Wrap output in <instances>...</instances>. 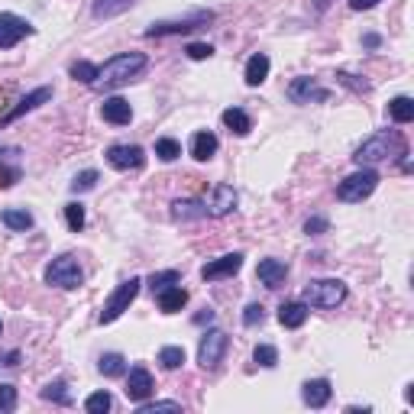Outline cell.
I'll return each instance as SVG.
<instances>
[{
  "label": "cell",
  "mask_w": 414,
  "mask_h": 414,
  "mask_svg": "<svg viewBox=\"0 0 414 414\" xmlns=\"http://www.w3.org/2000/svg\"><path fill=\"white\" fill-rule=\"evenodd\" d=\"M146 68V56L143 52H120V56L107 58L104 65H98V81L94 88H120L133 81L136 75H143Z\"/></svg>",
  "instance_id": "cell-1"
},
{
  "label": "cell",
  "mask_w": 414,
  "mask_h": 414,
  "mask_svg": "<svg viewBox=\"0 0 414 414\" xmlns=\"http://www.w3.org/2000/svg\"><path fill=\"white\" fill-rule=\"evenodd\" d=\"M405 155V136L398 130H385V133H376L356 149V165H379V162L398 159Z\"/></svg>",
  "instance_id": "cell-2"
},
{
  "label": "cell",
  "mask_w": 414,
  "mask_h": 414,
  "mask_svg": "<svg viewBox=\"0 0 414 414\" xmlns=\"http://www.w3.org/2000/svg\"><path fill=\"white\" fill-rule=\"evenodd\" d=\"M346 301V285L337 279H311L304 285V304L308 308H337Z\"/></svg>",
  "instance_id": "cell-3"
},
{
  "label": "cell",
  "mask_w": 414,
  "mask_h": 414,
  "mask_svg": "<svg viewBox=\"0 0 414 414\" xmlns=\"http://www.w3.org/2000/svg\"><path fill=\"white\" fill-rule=\"evenodd\" d=\"M376 185H379V172L363 169V165H359V172H353L350 178H343V182L337 185V197H340V201H346V204L366 201V197L376 191Z\"/></svg>",
  "instance_id": "cell-4"
},
{
  "label": "cell",
  "mask_w": 414,
  "mask_h": 414,
  "mask_svg": "<svg viewBox=\"0 0 414 414\" xmlns=\"http://www.w3.org/2000/svg\"><path fill=\"white\" fill-rule=\"evenodd\" d=\"M46 281L56 285V288L71 291V288H78L81 281H85V272H81V266H78L75 256H58V259H52L49 266H46Z\"/></svg>",
  "instance_id": "cell-5"
},
{
  "label": "cell",
  "mask_w": 414,
  "mask_h": 414,
  "mask_svg": "<svg viewBox=\"0 0 414 414\" xmlns=\"http://www.w3.org/2000/svg\"><path fill=\"white\" fill-rule=\"evenodd\" d=\"M140 288H143V279H127L123 285H117V291H113L110 298H107L104 311H100V324H113L123 311H130V304L136 301V295H140Z\"/></svg>",
  "instance_id": "cell-6"
},
{
  "label": "cell",
  "mask_w": 414,
  "mask_h": 414,
  "mask_svg": "<svg viewBox=\"0 0 414 414\" xmlns=\"http://www.w3.org/2000/svg\"><path fill=\"white\" fill-rule=\"evenodd\" d=\"M214 20V10H195V14L182 16V20H165V23H152V26L146 29L149 39H155V36H178V33H191V29L197 26H207V23Z\"/></svg>",
  "instance_id": "cell-7"
},
{
  "label": "cell",
  "mask_w": 414,
  "mask_h": 414,
  "mask_svg": "<svg viewBox=\"0 0 414 414\" xmlns=\"http://www.w3.org/2000/svg\"><path fill=\"white\" fill-rule=\"evenodd\" d=\"M227 346H230V337H227L224 330H207L201 337V346H197V363H201L204 369H217Z\"/></svg>",
  "instance_id": "cell-8"
},
{
  "label": "cell",
  "mask_w": 414,
  "mask_h": 414,
  "mask_svg": "<svg viewBox=\"0 0 414 414\" xmlns=\"http://www.w3.org/2000/svg\"><path fill=\"white\" fill-rule=\"evenodd\" d=\"M33 33V26H29L23 16L16 14H0V49H14L20 39H26V36Z\"/></svg>",
  "instance_id": "cell-9"
},
{
  "label": "cell",
  "mask_w": 414,
  "mask_h": 414,
  "mask_svg": "<svg viewBox=\"0 0 414 414\" xmlns=\"http://www.w3.org/2000/svg\"><path fill=\"white\" fill-rule=\"evenodd\" d=\"M107 162H110L113 169L120 172H130V169H143V162H146V152L140 146H110L107 149Z\"/></svg>",
  "instance_id": "cell-10"
},
{
  "label": "cell",
  "mask_w": 414,
  "mask_h": 414,
  "mask_svg": "<svg viewBox=\"0 0 414 414\" xmlns=\"http://www.w3.org/2000/svg\"><path fill=\"white\" fill-rule=\"evenodd\" d=\"M239 269H243V253H227V256H220V259L207 262V266L201 269V279L204 281L230 279V275H237Z\"/></svg>",
  "instance_id": "cell-11"
},
{
  "label": "cell",
  "mask_w": 414,
  "mask_h": 414,
  "mask_svg": "<svg viewBox=\"0 0 414 414\" xmlns=\"http://www.w3.org/2000/svg\"><path fill=\"white\" fill-rule=\"evenodd\" d=\"M288 98L295 100V104H311V100H327L330 91L317 85L314 78H295V81L288 85Z\"/></svg>",
  "instance_id": "cell-12"
},
{
  "label": "cell",
  "mask_w": 414,
  "mask_h": 414,
  "mask_svg": "<svg viewBox=\"0 0 414 414\" xmlns=\"http://www.w3.org/2000/svg\"><path fill=\"white\" fill-rule=\"evenodd\" d=\"M123 392H127L130 401H146L149 395L155 392V382H152L146 366H133V369H130V379H127V388H123Z\"/></svg>",
  "instance_id": "cell-13"
},
{
  "label": "cell",
  "mask_w": 414,
  "mask_h": 414,
  "mask_svg": "<svg viewBox=\"0 0 414 414\" xmlns=\"http://www.w3.org/2000/svg\"><path fill=\"white\" fill-rule=\"evenodd\" d=\"M204 207H207L211 217H227V214L237 207V191H233L230 185H217V188L211 191V201L204 204Z\"/></svg>",
  "instance_id": "cell-14"
},
{
  "label": "cell",
  "mask_w": 414,
  "mask_h": 414,
  "mask_svg": "<svg viewBox=\"0 0 414 414\" xmlns=\"http://www.w3.org/2000/svg\"><path fill=\"white\" fill-rule=\"evenodd\" d=\"M100 117H104L107 123H113V127H127L130 120H133V107L123 98H107L104 104H100Z\"/></svg>",
  "instance_id": "cell-15"
},
{
  "label": "cell",
  "mask_w": 414,
  "mask_h": 414,
  "mask_svg": "<svg viewBox=\"0 0 414 414\" xmlns=\"http://www.w3.org/2000/svg\"><path fill=\"white\" fill-rule=\"evenodd\" d=\"M46 100H52V88H36V91H33V94H26V98H23L20 104L14 107V110L4 113V117H0V123H14V120H20L23 113L36 110V107L46 104Z\"/></svg>",
  "instance_id": "cell-16"
},
{
  "label": "cell",
  "mask_w": 414,
  "mask_h": 414,
  "mask_svg": "<svg viewBox=\"0 0 414 414\" xmlns=\"http://www.w3.org/2000/svg\"><path fill=\"white\" fill-rule=\"evenodd\" d=\"M285 275H288V266L279 259H262L259 266H256V279L266 288H279L281 281H285Z\"/></svg>",
  "instance_id": "cell-17"
},
{
  "label": "cell",
  "mask_w": 414,
  "mask_h": 414,
  "mask_svg": "<svg viewBox=\"0 0 414 414\" xmlns=\"http://www.w3.org/2000/svg\"><path fill=\"white\" fill-rule=\"evenodd\" d=\"M330 395H333V388H330L327 379H311V382H304V388H301V398L308 408H324L330 401Z\"/></svg>",
  "instance_id": "cell-18"
},
{
  "label": "cell",
  "mask_w": 414,
  "mask_h": 414,
  "mask_svg": "<svg viewBox=\"0 0 414 414\" xmlns=\"http://www.w3.org/2000/svg\"><path fill=\"white\" fill-rule=\"evenodd\" d=\"M304 321H308V304H304V301H285L279 308V324H281V327L298 330Z\"/></svg>",
  "instance_id": "cell-19"
},
{
  "label": "cell",
  "mask_w": 414,
  "mask_h": 414,
  "mask_svg": "<svg viewBox=\"0 0 414 414\" xmlns=\"http://www.w3.org/2000/svg\"><path fill=\"white\" fill-rule=\"evenodd\" d=\"M217 136L214 133H207V130H201V133H195L191 136V155H195L197 162H207V159H214V152H217Z\"/></svg>",
  "instance_id": "cell-20"
},
{
  "label": "cell",
  "mask_w": 414,
  "mask_h": 414,
  "mask_svg": "<svg viewBox=\"0 0 414 414\" xmlns=\"http://www.w3.org/2000/svg\"><path fill=\"white\" fill-rule=\"evenodd\" d=\"M185 304H188V291H185L182 285H169L159 291V308L165 311V314H175V311H182Z\"/></svg>",
  "instance_id": "cell-21"
},
{
  "label": "cell",
  "mask_w": 414,
  "mask_h": 414,
  "mask_svg": "<svg viewBox=\"0 0 414 414\" xmlns=\"http://www.w3.org/2000/svg\"><path fill=\"white\" fill-rule=\"evenodd\" d=\"M269 68H272V62H269V56H262V52H256L249 62H246V85L249 88H259L262 81L269 78Z\"/></svg>",
  "instance_id": "cell-22"
},
{
  "label": "cell",
  "mask_w": 414,
  "mask_h": 414,
  "mask_svg": "<svg viewBox=\"0 0 414 414\" xmlns=\"http://www.w3.org/2000/svg\"><path fill=\"white\" fill-rule=\"evenodd\" d=\"M136 0H94V10L91 14L98 16V20H113V16H120L123 10H130Z\"/></svg>",
  "instance_id": "cell-23"
},
{
  "label": "cell",
  "mask_w": 414,
  "mask_h": 414,
  "mask_svg": "<svg viewBox=\"0 0 414 414\" xmlns=\"http://www.w3.org/2000/svg\"><path fill=\"white\" fill-rule=\"evenodd\" d=\"M224 123L237 136H246L249 130H253V120L246 117V110H239V107H227V110H224Z\"/></svg>",
  "instance_id": "cell-24"
},
{
  "label": "cell",
  "mask_w": 414,
  "mask_h": 414,
  "mask_svg": "<svg viewBox=\"0 0 414 414\" xmlns=\"http://www.w3.org/2000/svg\"><path fill=\"white\" fill-rule=\"evenodd\" d=\"M98 369L104 372L107 379H117V376H123V372H127V359L120 356V353H104V356H100V363H98Z\"/></svg>",
  "instance_id": "cell-25"
},
{
  "label": "cell",
  "mask_w": 414,
  "mask_h": 414,
  "mask_svg": "<svg viewBox=\"0 0 414 414\" xmlns=\"http://www.w3.org/2000/svg\"><path fill=\"white\" fill-rule=\"evenodd\" d=\"M388 117H392L395 123H411L414 120V100L411 98H395L392 104H388Z\"/></svg>",
  "instance_id": "cell-26"
},
{
  "label": "cell",
  "mask_w": 414,
  "mask_h": 414,
  "mask_svg": "<svg viewBox=\"0 0 414 414\" xmlns=\"http://www.w3.org/2000/svg\"><path fill=\"white\" fill-rule=\"evenodd\" d=\"M4 227H10V230H20V233H26L29 227H33V214H29V211H16V207H10V211H4Z\"/></svg>",
  "instance_id": "cell-27"
},
{
  "label": "cell",
  "mask_w": 414,
  "mask_h": 414,
  "mask_svg": "<svg viewBox=\"0 0 414 414\" xmlns=\"http://www.w3.org/2000/svg\"><path fill=\"white\" fill-rule=\"evenodd\" d=\"M7 155H10V149H0V188H10V185L20 178V165H7Z\"/></svg>",
  "instance_id": "cell-28"
},
{
  "label": "cell",
  "mask_w": 414,
  "mask_h": 414,
  "mask_svg": "<svg viewBox=\"0 0 414 414\" xmlns=\"http://www.w3.org/2000/svg\"><path fill=\"white\" fill-rule=\"evenodd\" d=\"M159 363L165 366V369H182V366H185V350H182V346H162Z\"/></svg>",
  "instance_id": "cell-29"
},
{
  "label": "cell",
  "mask_w": 414,
  "mask_h": 414,
  "mask_svg": "<svg viewBox=\"0 0 414 414\" xmlns=\"http://www.w3.org/2000/svg\"><path fill=\"white\" fill-rule=\"evenodd\" d=\"M155 155H159L162 162H175L178 155H182V146H178L175 140H169V136H162V140H155Z\"/></svg>",
  "instance_id": "cell-30"
},
{
  "label": "cell",
  "mask_w": 414,
  "mask_h": 414,
  "mask_svg": "<svg viewBox=\"0 0 414 414\" xmlns=\"http://www.w3.org/2000/svg\"><path fill=\"white\" fill-rule=\"evenodd\" d=\"M71 78H75V81H81V85H94V81H98V65L75 62V65H71Z\"/></svg>",
  "instance_id": "cell-31"
},
{
  "label": "cell",
  "mask_w": 414,
  "mask_h": 414,
  "mask_svg": "<svg viewBox=\"0 0 414 414\" xmlns=\"http://www.w3.org/2000/svg\"><path fill=\"white\" fill-rule=\"evenodd\" d=\"M110 405H113V398L107 392H94V395H88L85 411L88 414H104V411H110Z\"/></svg>",
  "instance_id": "cell-32"
},
{
  "label": "cell",
  "mask_w": 414,
  "mask_h": 414,
  "mask_svg": "<svg viewBox=\"0 0 414 414\" xmlns=\"http://www.w3.org/2000/svg\"><path fill=\"white\" fill-rule=\"evenodd\" d=\"M65 224H68V230H81V227H85V207H81V204H65Z\"/></svg>",
  "instance_id": "cell-33"
},
{
  "label": "cell",
  "mask_w": 414,
  "mask_h": 414,
  "mask_svg": "<svg viewBox=\"0 0 414 414\" xmlns=\"http://www.w3.org/2000/svg\"><path fill=\"white\" fill-rule=\"evenodd\" d=\"M178 281H182V275H178L175 269H165V272H155L152 279H149V288H152V291H162V288L178 285Z\"/></svg>",
  "instance_id": "cell-34"
},
{
  "label": "cell",
  "mask_w": 414,
  "mask_h": 414,
  "mask_svg": "<svg viewBox=\"0 0 414 414\" xmlns=\"http://www.w3.org/2000/svg\"><path fill=\"white\" fill-rule=\"evenodd\" d=\"M207 207L201 201H175V217H204Z\"/></svg>",
  "instance_id": "cell-35"
},
{
  "label": "cell",
  "mask_w": 414,
  "mask_h": 414,
  "mask_svg": "<svg viewBox=\"0 0 414 414\" xmlns=\"http://www.w3.org/2000/svg\"><path fill=\"white\" fill-rule=\"evenodd\" d=\"M253 359L259 366H266V369H272V366H279V350H275V346H269V343H262V346H256Z\"/></svg>",
  "instance_id": "cell-36"
},
{
  "label": "cell",
  "mask_w": 414,
  "mask_h": 414,
  "mask_svg": "<svg viewBox=\"0 0 414 414\" xmlns=\"http://www.w3.org/2000/svg\"><path fill=\"white\" fill-rule=\"evenodd\" d=\"M65 382H49V385L43 388V398L46 401H58V405H68V392H65Z\"/></svg>",
  "instance_id": "cell-37"
},
{
  "label": "cell",
  "mask_w": 414,
  "mask_h": 414,
  "mask_svg": "<svg viewBox=\"0 0 414 414\" xmlns=\"http://www.w3.org/2000/svg\"><path fill=\"white\" fill-rule=\"evenodd\" d=\"M94 185H98V172L88 169V172H81V175H75V182H71V191H75V195H81V191H91Z\"/></svg>",
  "instance_id": "cell-38"
},
{
  "label": "cell",
  "mask_w": 414,
  "mask_h": 414,
  "mask_svg": "<svg viewBox=\"0 0 414 414\" xmlns=\"http://www.w3.org/2000/svg\"><path fill=\"white\" fill-rule=\"evenodd\" d=\"M155 411H182L178 401H140V414H155Z\"/></svg>",
  "instance_id": "cell-39"
},
{
  "label": "cell",
  "mask_w": 414,
  "mask_h": 414,
  "mask_svg": "<svg viewBox=\"0 0 414 414\" xmlns=\"http://www.w3.org/2000/svg\"><path fill=\"white\" fill-rule=\"evenodd\" d=\"M266 321V311H262V304H246L243 311V324L246 327H256V324Z\"/></svg>",
  "instance_id": "cell-40"
},
{
  "label": "cell",
  "mask_w": 414,
  "mask_h": 414,
  "mask_svg": "<svg viewBox=\"0 0 414 414\" xmlns=\"http://www.w3.org/2000/svg\"><path fill=\"white\" fill-rule=\"evenodd\" d=\"M14 408H16V388L0 385V411H14Z\"/></svg>",
  "instance_id": "cell-41"
},
{
  "label": "cell",
  "mask_w": 414,
  "mask_h": 414,
  "mask_svg": "<svg viewBox=\"0 0 414 414\" xmlns=\"http://www.w3.org/2000/svg\"><path fill=\"white\" fill-rule=\"evenodd\" d=\"M185 52H188V58H195V62H204V58H211V56H214V49H211L207 43H191Z\"/></svg>",
  "instance_id": "cell-42"
},
{
  "label": "cell",
  "mask_w": 414,
  "mask_h": 414,
  "mask_svg": "<svg viewBox=\"0 0 414 414\" xmlns=\"http://www.w3.org/2000/svg\"><path fill=\"white\" fill-rule=\"evenodd\" d=\"M304 233H311V237H317V233H327V220H324V217H311L308 224H304Z\"/></svg>",
  "instance_id": "cell-43"
},
{
  "label": "cell",
  "mask_w": 414,
  "mask_h": 414,
  "mask_svg": "<svg viewBox=\"0 0 414 414\" xmlns=\"http://www.w3.org/2000/svg\"><path fill=\"white\" fill-rule=\"evenodd\" d=\"M379 0H350V7L353 10H369V7H376Z\"/></svg>",
  "instance_id": "cell-44"
},
{
  "label": "cell",
  "mask_w": 414,
  "mask_h": 414,
  "mask_svg": "<svg viewBox=\"0 0 414 414\" xmlns=\"http://www.w3.org/2000/svg\"><path fill=\"white\" fill-rule=\"evenodd\" d=\"M211 321H214V311L211 308H204V314L195 317V324H211Z\"/></svg>",
  "instance_id": "cell-45"
}]
</instances>
